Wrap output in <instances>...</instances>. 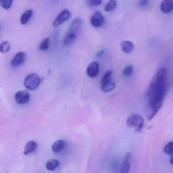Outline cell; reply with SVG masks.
Here are the masks:
<instances>
[{
	"mask_svg": "<svg viewBox=\"0 0 173 173\" xmlns=\"http://www.w3.org/2000/svg\"><path fill=\"white\" fill-rule=\"evenodd\" d=\"M167 69L165 68L159 69L151 82L147 93L165 94L167 89Z\"/></svg>",
	"mask_w": 173,
	"mask_h": 173,
	"instance_id": "1",
	"label": "cell"
},
{
	"mask_svg": "<svg viewBox=\"0 0 173 173\" xmlns=\"http://www.w3.org/2000/svg\"><path fill=\"white\" fill-rule=\"evenodd\" d=\"M82 24V21L80 18L77 17L74 19L69 27V30L66 33L63 39V43L64 45H70L74 42L81 27Z\"/></svg>",
	"mask_w": 173,
	"mask_h": 173,
	"instance_id": "2",
	"label": "cell"
},
{
	"mask_svg": "<svg viewBox=\"0 0 173 173\" xmlns=\"http://www.w3.org/2000/svg\"><path fill=\"white\" fill-rule=\"evenodd\" d=\"M144 123V119L139 114H132L127 119L126 124L130 127H134L136 132H140L142 130Z\"/></svg>",
	"mask_w": 173,
	"mask_h": 173,
	"instance_id": "3",
	"label": "cell"
},
{
	"mask_svg": "<svg viewBox=\"0 0 173 173\" xmlns=\"http://www.w3.org/2000/svg\"><path fill=\"white\" fill-rule=\"evenodd\" d=\"M40 82L41 80L39 76L36 74L33 73L26 77L24 80V86L30 90H35L39 86Z\"/></svg>",
	"mask_w": 173,
	"mask_h": 173,
	"instance_id": "4",
	"label": "cell"
},
{
	"mask_svg": "<svg viewBox=\"0 0 173 173\" xmlns=\"http://www.w3.org/2000/svg\"><path fill=\"white\" fill-rule=\"evenodd\" d=\"M71 16V13L70 11L67 9L63 10L56 16L53 21L52 23L53 27H57L59 26H60L63 23H64L67 20L70 19Z\"/></svg>",
	"mask_w": 173,
	"mask_h": 173,
	"instance_id": "5",
	"label": "cell"
},
{
	"mask_svg": "<svg viewBox=\"0 0 173 173\" xmlns=\"http://www.w3.org/2000/svg\"><path fill=\"white\" fill-rule=\"evenodd\" d=\"M104 23V17L100 11H96L90 17V23L95 27H101Z\"/></svg>",
	"mask_w": 173,
	"mask_h": 173,
	"instance_id": "6",
	"label": "cell"
},
{
	"mask_svg": "<svg viewBox=\"0 0 173 173\" xmlns=\"http://www.w3.org/2000/svg\"><path fill=\"white\" fill-rule=\"evenodd\" d=\"M30 99L29 93L26 90H20L15 95L16 102L19 104H25L28 103Z\"/></svg>",
	"mask_w": 173,
	"mask_h": 173,
	"instance_id": "7",
	"label": "cell"
},
{
	"mask_svg": "<svg viewBox=\"0 0 173 173\" xmlns=\"http://www.w3.org/2000/svg\"><path fill=\"white\" fill-rule=\"evenodd\" d=\"M26 55L24 52H19L14 56L12 60L11 64L13 67H17L24 63Z\"/></svg>",
	"mask_w": 173,
	"mask_h": 173,
	"instance_id": "8",
	"label": "cell"
},
{
	"mask_svg": "<svg viewBox=\"0 0 173 173\" xmlns=\"http://www.w3.org/2000/svg\"><path fill=\"white\" fill-rule=\"evenodd\" d=\"M99 64L96 62H92L89 64L86 69L87 75L90 77H96L99 73Z\"/></svg>",
	"mask_w": 173,
	"mask_h": 173,
	"instance_id": "9",
	"label": "cell"
},
{
	"mask_svg": "<svg viewBox=\"0 0 173 173\" xmlns=\"http://www.w3.org/2000/svg\"><path fill=\"white\" fill-rule=\"evenodd\" d=\"M160 10L163 13L167 14L172 11L173 7L172 0H163L160 4Z\"/></svg>",
	"mask_w": 173,
	"mask_h": 173,
	"instance_id": "10",
	"label": "cell"
},
{
	"mask_svg": "<svg viewBox=\"0 0 173 173\" xmlns=\"http://www.w3.org/2000/svg\"><path fill=\"white\" fill-rule=\"evenodd\" d=\"M116 84L112 79L110 78L109 80L101 83V89L103 92L108 93L111 92L115 89Z\"/></svg>",
	"mask_w": 173,
	"mask_h": 173,
	"instance_id": "11",
	"label": "cell"
},
{
	"mask_svg": "<svg viewBox=\"0 0 173 173\" xmlns=\"http://www.w3.org/2000/svg\"><path fill=\"white\" fill-rule=\"evenodd\" d=\"M132 156L130 153H127L125 156L123 160L121 172L123 173H127L129 172L130 169V163H131Z\"/></svg>",
	"mask_w": 173,
	"mask_h": 173,
	"instance_id": "12",
	"label": "cell"
},
{
	"mask_svg": "<svg viewBox=\"0 0 173 173\" xmlns=\"http://www.w3.org/2000/svg\"><path fill=\"white\" fill-rule=\"evenodd\" d=\"M66 146V143L64 141L59 140L53 143L52 146V150L55 153H60L62 152Z\"/></svg>",
	"mask_w": 173,
	"mask_h": 173,
	"instance_id": "13",
	"label": "cell"
},
{
	"mask_svg": "<svg viewBox=\"0 0 173 173\" xmlns=\"http://www.w3.org/2000/svg\"><path fill=\"white\" fill-rule=\"evenodd\" d=\"M122 50L126 53L132 52L134 48V45L133 42L130 41H123L121 43Z\"/></svg>",
	"mask_w": 173,
	"mask_h": 173,
	"instance_id": "14",
	"label": "cell"
},
{
	"mask_svg": "<svg viewBox=\"0 0 173 173\" xmlns=\"http://www.w3.org/2000/svg\"><path fill=\"white\" fill-rule=\"evenodd\" d=\"M37 147V144L34 141H30L26 144L24 147L23 153L24 155H27L34 151Z\"/></svg>",
	"mask_w": 173,
	"mask_h": 173,
	"instance_id": "15",
	"label": "cell"
},
{
	"mask_svg": "<svg viewBox=\"0 0 173 173\" xmlns=\"http://www.w3.org/2000/svg\"><path fill=\"white\" fill-rule=\"evenodd\" d=\"M33 10L31 9L27 10L23 14L22 16L20 17V23L23 25H25L27 24L30 20L31 16L33 15Z\"/></svg>",
	"mask_w": 173,
	"mask_h": 173,
	"instance_id": "16",
	"label": "cell"
},
{
	"mask_svg": "<svg viewBox=\"0 0 173 173\" xmlns=\"http://www.w3.org/2000/svg\"><path fill=\"white\" fill-rule=\"evenodd\" d=\"M60 163L58 160L55 159H51L49 160L46 164V167L47 170L54 171L59 167Z\"/></svg>",
	"mask_w": 173,
	"mask_h": 173,
	"instance_id": "17",
	"label": "cell"
},
{
	"mask_svg": "<svg viewBox=\"0 0 173 173\" xmlns=\"http://www.w3.org/2000/svg\"><path fill=\"white\" fill-rule=\"evenodd\" d=\"M117 6V1L116 0H110L106 4L105 7V10L106 12H110L114 10Z\"/></svg>",
	"mask_w": 173,
	"mask_h": 173,
	"instance_id": "18",
	"label": "cell"
},
{
	"mask_svg": "<svg viewBox=\"0 0 173 173\" xmlns=\"http://www.w3.org/2000/svg\"><path fill=\"white\" fill-rule=\"evenodd\" d=\"M50 44V39L49 38H46L42 41L39 46V50L41 51L47 50L49 47Z\"/></svg>",
	"mask_w": 173,
	"mask_h": 173,
	"instance_id": "19",
	"label": "cell"
},
{
	"mask_svg": "<svg viewBox=\"0 0 173 173\" xmlns=\"http://www.w3.org/2000/svg\"><path fill=\"white\" fill-rule=\"evenodd\" d=\"M10 49V43L8 41H4L0 44V52L2 53H7Z\"/></svg>",
	"mask_w": 173,
	"mask_h": 173,
	"instance_id": "20",
	"label": "cell"
},
{
	"mask_svg": "<svg viewBox=\"0 0 173 173\" xmlns=\"http://www.w3.org/2000/svg\"><path fill=\"white\" fill-rule=\"evenodd\" d=\"M13 0H0V6L5 10H8L11 7Z\"/></svg>",
	"mask_w": 173,
	"mask_h": 173,
	"instance_id": "21",
	"label": "cell"
},
{
	"mask_svg": "<svg viewBox=\"0 0 173 173\" xmlns=\"http://www.w3.org/2000/svg\"><path fill=\"white\" fill-rule=\"evenodd\" d=\"M134 71V67L132 65H128L126 66L123 70V74L124 76L126 77H129L133 74Z\"/></svg>",
	"mask_w": 173,
	"mask_h": 173,
	"instance_id": "22",
	"label": "cell"
},
{
	"mask_svg": "<svg viewBox=\"0 0 173 173\" xmlns=\"http://www.w3.org/2000/svg\"><path fill=\"white\" fill-rule=\"evenodd\" d=\"M173 143L172 142H169L166 145L165 147L164 148V152L165 153L167 154L170 155L173 154Z\"/></svg>",
	"mask_w": 173,
	"mask_h": 173,
	"instance_id": "23",
	"label": "cell"
},
{
	"mask_svg": "<svg viewBox=\"0 0 173 173\" xmlns=\"http://www.w3.org/2000/svg\"><path fill=\"white\" fill-rule=\"evenodd\" d=\"M102 0H87V4L91 7H96L101 4Z\"/></svg>",
	"mask_w": 173,
	"mask_h": 173,
	"instance_id": "24",
	"label": "cell"
},
{
	"mask_svg": "<svg viewBox=\"0 0 173 173\" xmlns=\"http://www.w3.org/2000/svg\"><path fill=\"white\" fill-rule=\"evenodd\" d=\"M112 75V71H108L106 72V73H105L104 75H103V77H102V80H101V83H103L104 82L107 81V80L111 78Z\"/></svg>",
	"mask_w": 173,
	"mask_h": 173,
	"instance_id": "25",
	"label": "cell"
},
{
	"mask_svg": "<svg viewBox=\"0 0 173 173\" xmlns=\"http://www.w3.org/2000/svg\"><path fill=\"white\" fill-rule=\"evenodd\" d=\"M149 3V0H140L139 2V6L141 8L146 7Z\"/></svg>",
	"mask_w": 173,
	"mask_h": 173,
	"instance_id": "26",
	"label": "cell"
},
{
	"mask_svg": "<svg viewBox=\"0 0 173 173\" xmlns=\"http://www.w3.org/2000/svg\"><path fill=\"white\" fill-rule=\"evenodd\" d=\"M106 49H103L102 50L99 51L97 53V58H100V57H101L104 56L105 52H106Z\"/></svg>",
	"mask_w": 173,
	"mask_h": 173,
	"instance_id": "27",
	"label": "cell"
},
{
	"mask_svg": "<svg viewBox=\"0 0 173 173\" xmlns=\"http://www.w3.org/2000/svg\"><path fill=\"white\" fill-rule=\"evenodd\" d=\"M170 163L171 164H173V154L171 155V157L170 159Z\"/></svg>",
	"mask_w": 173,
	"mask_h": 173,
	"instance_id": "28",
	"label": "cell"
},
{
	"mask_svg": "<svg viewBox=\"0 0 173 173\" xmlns=\"http://www.w3.org/2000/svg\"><path fill=\"white\" fill-rule=\"evenodd\" d=\"M1 30V24H0V30Z\"/></svg>",
	"mask_w": 173,
	"mask_h": 173,
	"instance_id": "29",
	"label": "cell"
}]
</instances>
